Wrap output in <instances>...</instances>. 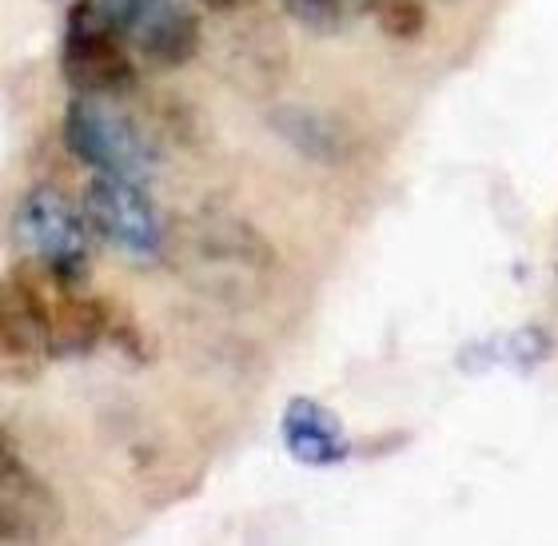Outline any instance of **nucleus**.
Instances as JSON below:
<instances>
[{
  "label": "nucleus",
  "instance_id": "nucleus-5",
  "mask_svg": "<svg viewBox=\"0 0 558 546\" xmlns=\"http://www.w3.org/2000/svg\"><path fill=\"white\" fill-rule=\"evenodd\" d=\"M84 216L93 223V232L108 247H117L120 256H132V259L160 256V244H163L160 211L151 204L144 180L96 172L88 180V187H84Z\"/></svg>",
  "mask_w": 558,
  "mask_h": 546
},
{
  "label": "nucleus",
  "instance_id": "nucleus-11",
  "mask_svg": "<svg viewBox=\"0 0 558 546\" xmlns=\"http://www.w3.org/2000/svg\"><path fill=\"white\" fill-rule=\"evenodd\" d=\"M379 33L391 40H418L427 28V9L423 0H363Z\"/></svg>",
  "mask_w": 558,
  "mask_h": 546
},
{
  "label": "nucleus",
  "instance_id": "nucleus-2",
  "mask_svg": "<svg viewBox=\"0 0 558 546\" xmlns=\"http://www.w3.org/2000/svg\"><path fill=\"white\" fill-rule=\"evenodd\" d=\"M60 72L81 96H124L136 88L140 76L129 40L96 0H81L69 9L60 36Z\"/></svg>",
  "mask_w": 558,
  "mask_h": 546
},
{
  "label": "nucleus",
  "instance_id": "nucleus-3",
  "mask_svg": "<svg viewBox=\"0 0 558 546\" xmlns=\"http://www.w3.org/2000/svg\"><path fill=\"white\" fill-rule=\"evenodd\" d=\"M64 148L93 172L129 175V180H148L156 168L148 139L129 117H120L108 105V96H72L64 108Z\"/></svg>",
  "mask_w": 558,
  "mask_h": 546
},
{
  "label": "nucleus",
  "instance_id": "nucleus-10",
  "mask_svg": "<svg viewBox=\"0 0 558 546\" xmlns=\"http://www.w3.org/2000/svg\"><path fill=\"white\" fill-rule=\"evenodd\" d=\"M271 120H276L279 136L288 139L295 151H303L307 160H339V156H343V136H339V129L327 124L312 108H279Z\"/></svg>",
  "mask_w": 558,
  "mask_h": 546
},
{
  "label": "nucleus",
  "instance_id": "nucleus-8",
  "mask_svg": "<svg viewBox=\"0 0 558 546\" xmlns=\"http://www.w3.org/2000/svg\"><path fill=\"white\" fill-rule=\"evenodd\" d=\"M279 435L291 459L303 466H336L351 454L348 430L324 403H315L307 396H295L279 418Z\"/></svg>",
  "mask_w": 558,
  "mask_h": 546
},
{
  "label": "nucleus",
  "instance_id": "nucleus-7",
  "mask_svg": "<svg viewBox=\"0 0 558 546\" xmlns=\"http://www.w3.org/2000/svg\"><path fill=\"white\" fill-rule=\"evenodd\" d=\"M64 531L57 495L16 459L12 439L0 447V543H52Z\"/></svg>",
  "mask_w": 558,
  "mask_h": 546
},
{
  "label": "nucleus",
  "instance_id": "nucleus-9",
  "mask_svg": "<svg viewBox=\"0 0 558 546\" xmlns=\"http://www.w3.org/2000/svg\"><path fill=\"white\" fill-rule=\"evenodd\" d=\"M108 331H112L108 303L93 300L81 288L57 279V303H52V348H57V360L88 355L96 343H105Z\"/></svg>",
  "mask_w": 558,
  "mask_h": 546
},
{
  "label": "nucleus",
  "instance_id": "nucleus-13",
  "mask_svg": "<svg viewBox=\"0 0 558 546\" xmlns=\"http://www.w3.org/2000/svg\"><path fill=\"white\" fill-rule=\"evenodd\" d=\"M199 4H208V9H216V12H228V9H240L244 0H199Z\"/></svg>",
  "mask_w": 558,
  "mask_h": 546
},
{
  "label": "nucleus",
  "instance_id": "nucleus-4",
  "mask_svg": "<svg viewBox=\"0 0 558 546\" xmlns=\"http://www.w3.org/2000/svg\"><path fill=\"white\" fill-rule=\"evenodd\" d=\"M16 235L60 283L81 288L93 264V223L57 187H33L16 208Z\"/></svg>",
  "mask_w": 558,
  "mask_h": 546
},
{
  "label": "nucleus",
  "instance_id": "nucleus-1",
  "mask_svg": "<svg viewBox=\"0 0 558 546\" xmlns=\"http://www.w3.org/2000/svg\"><path fill=\"white\" fill-rule=\"evenodd\" d=\"M52 303H57V276L40 259L16 264L9 271L0 295V360L9 379H33L45 363L57 360Z\"/></svg>",
  "mask_w": 558,
  "mask_h": 546
},
{
  "label": "nucleus",
  "instance_id": "nucleus-6",
  "mask_svg": "<svg viewBox=\"0 0 558 546\" xmlns=\"http://www.w3.org/2000/svg\"><path fill=\"white\" fill-rule=\"evenodd\" d=\"M120 36L156 69H180L199 48V16L187 0H96Z\"/></svg>",
  "mask_w": 558,
  "mask_h": 546
},
{
  "label": "nucleus",
  "instance_id": "nucleus-12",
  "mask_svg": "<svg viewBox=\"0 0 558 546\" xmlns=\"http://www.w3.org/2000/svg\"><path fill=\"white\" fill-rule=\"evenodd\" d=\"M283 9L307 28V33H339L348 21V0H283Z\"/></svg>",
  "mask_w": 558,
  "mask_h": 546
}]
</instances>
